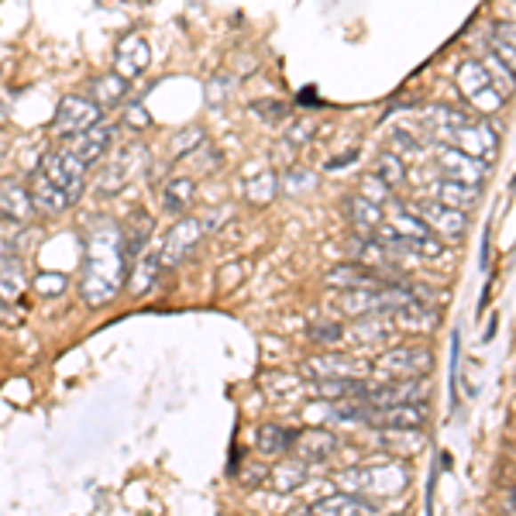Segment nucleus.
I'll return each instance as SVG.
<instances>
[{
  "label": "nucleus",
  "mask_w": 516,
  "mask_h": 516,
  "mask_svg": "<svg viewBox=\"0 0 516 516\" xmlns=\"http://www.w3.org/2000/svg\"><path fill=\"white\" fill-rule=\"evenodd\" d=\"M18 320H21V317H18V310H14L11 303H7V300H4V296H0V324H18Z\"/></svg>",
  "instance_id": "nucleus-49"
},
{
  "label": "nucleus",
  "mask_w": 516,
  "mask_h": 516,
  "mask_svg": "<svg viewBox=\"0 0 516 516\" xmlns=\"http://www.w3.org/2000/svg\"><path fill=\"white\" fill-rule=\"evenodd\" d=\"M90 101L97 103L103 114L114 110V107H121V103L128 101V79H121L114 69L110 73H101V77L93 79V86H90Z\"/></svg>",
  "instance_id": "nucleus-23"
},
{
  "label": "nucleus",
  "mask_w": 516,
  "mask_h": 516,
  "mask_svg": "<svg viewBox=\"0 0 516 516\" xmlns=\"http://www.w3.org/2000/svg\"><path fill=\"white\" fill-rule=\"evenodd\" d=\"M25 289H28V276H25V269H21V262H14V258L0 262V296L11 303V300H18Z\"/></svg>",
  "instance_id": "nucleus-34"
},
{
  "label": "nucleus",
  "mask_w": 516,
  "mask_h": 516,
  "mask_svg": "<svg viewBox=\"0 0 516 516\" xmlns=\"http://www.w3.org/2000/svg\"><path fill=\"white\" fill-rule=\"evenodd\" d=\"M145 155V145H128V149H121V152H114L110 158V165L103 169L101 176H97V193L107 197V193H117V189H125L134 176V162Z\"/></svg>",
  "instance_id": "nucleus-14"
},
{
  "label": "nucleus",
  "mask_w": 516,
  "mask_h": 516,
  "mask_svg": "<svg viewBox=\"0 0 516 516\" xmlns=\"http://www.w3.org/2000/svg\"><path fill=\"white\" fill-rule=\"evenodd\" d=\"M492 52H496V55H499V59H503V62L516 73V45L503 42V38H492Z\"/></svg>",
  "instance_id": "nucleus-47"
},
{
  "label": "nucleus",
  "mask_w": 516,
  "mask_h": 516,
  "mask_svg": "<svg viewBox=\"0 0 516 516\" xmlns=\"http://www.w3.org/2000/svg\"><path fill=\"white\" fill-rule=\"evenodd\" d=\"M348 217H351V224H355L361 234H372L379 224H383V221H386V210L359 193V197H351V200H348Z\"/></svg>",
  "instance_id": "nucleus-29"
},
{
  "label": "nucleus",
  "mask_w": 516,
  "mask_h": 516,
  "mask_svg": "<svg viewBox=\"0 0 516 516\" xmlns=\"http://www.w3.org/2000/svg\"><path fill=\"white\" fill-rule=\"evenodd\" d=\"M327 286L351 293V289H383V286H389V279H386V272H375V269H368V265L341 262V265H335V269L327 272Z\"/></svg>",
  "instance_id": "nucleus-16"
},
{
  "label": "nucleus",
  "mask_w": 516,
  "mask_h": 516,
  "mask_svg": "<svg viewBox=\"0 0 516 516\" xmlns=\"http://www.w3.org/2000/svg\"><path fill=\"white\" fill-rule=\"evenodd\" d=\"M307 341L320 344V348H335V344L344 341V327L335 324V320H317V324L307 327Z\"/></svg>",
  "instance_id": "nucleus-37"
},
{
  "label": "nucleus",
  "mask_w": 516,
  "mask_h": 516,
  "mask_svg": "<svg viewBox=\"0 0 516 516\" xmlns=\"http://www.w3.org/2000/svg\"><path fill=\"white\" fill-rule=\"evenodd\" d=\"M152 66V49L141 35H125L117 45H114V73L121 79H141Z\"/></svg>",
  "instance_id": "nucleus-11"
},
{
  "label": "nucleus",
  "mask_w": 516,
  "mask_h": 516,
  "mask_svg": "<svg viewBox=\"0 0 516 516\" xmlns=\"http://www.w3.org/2000/svg\"><path fill=\"white\" fill-rule=\"evenodd\" d=\"M344 489L361 492V496H396L407 489V468L403 464H372V468H355L341 475Z\"/></svg>",
  "instance_id": "nucleus-3"
},
{
  "label": "nucleus",
  "mask_w": 516,
  "mask_h": 516,
  "mask_svg": "<svg viewBox=\"0 0 516 516\" xmlns=\"http://www.w3.org/2000/svg\"><path fill=\"white\" fill-rule=\"evenodd\" d=\"M310 516H379V510L368 499H361L359 492H341V496L313 503Z\"/></svg>",
  "instance_id": "nucleus-20"
},
{
  "label": "nucleus",
  "mask_w": 516,
  "mask_h": 516,
  "mask_svg": "<svg viewBox=\"0 0 516 516\" xmlns=\"http://www.w3.org/2000/svg\"><path fill=\"white\" fill-rule=\"evenodd\" d=\"M197 204V180L193 176H169L158 189V206L165 217H186Z\"/></svg>",
  "instance_id": "nucleus-17"
},
{
  "label": "nucleus",
  "mask_w": 516,
  "mask_h": 516,
  "mask_svg": "<svg viewBox=\"0 0 516 516\" xmlns=\"http://www.w3.org/2000/svg\"><path fill=\"white\" fill-rule=\"evenodd\" d=\"M293 451H296L300 462H307V464L331 462L337 455V438L327 431V427H307V431H296Z\"/></svg>",
  "instance_id": "nucleus-15"
},
{
  "label": "nucleus",
  "mask_w": 516,
  "mask_h": 516,
  "mask_svg": "<svg viewBox=\"0 0 516 516\" xmlns=\"http://www.w3.org/2000/svg\"><path fill=\"white\" fill-rule=\"evenodd\" d=\"M434 200L451 210H472L479 204V189L475 186H464V182H455V180H438L434 182Z\"/></svg>",
  "instance_id": "nucleus-26"
},
{
  "label": "nucleus",
  "mask_w": 516,
  "mask_h": 516,
  "mask_svg": "<svg viewBox=\"0 0 516 516\" xmlns=\"http://www.w3.org/2000/svg\"><path fill=\"white\" fill-rule=\"evenodd\" d=\"M482 66H486V77L489 83L503 93V97H513L516 93V73L496 55V52H486V59H482Z\"/></svg>",
  "instance_id": "nucleus-33"
},
{
  "label": "nucleus",
  "mask_w": 516,
  "mask_h": 516,
  "mask_svg": "<svg viewBox=\"0 0 516 516\" xmlns=\"http://www.w3.org/2000/svg\"><path fill=\"white\" fill-rule=\"evenodd\" d=\"M458 86H462L464 101L472 103L479 114H492V110H499L503 101H506V97H503V93L489 83L486 66L475 62V59H468V62L458 66Z\"/></svg>",
  "instance_id": "nucleus-7"
},
{
  "label": "nucleus",
  "mask_w": 516,
  "mask_h": 516,
  "mask_svg": "<svg viewBox=\"0 0 516 516\" xmlns=\"http://www.w3.org/2000/svg\"><path fill=\"white\" fill-rule=\"evenodd\" d=\"M506 499H510V506L516 510V486H510V496H506Z\"/></svg>",
  "instance_id": "nucleus-52"
},
{
  "label": "nucleus",
  "mask_w": 516,
  "mask_h": 516,
  "mask_svg": "<svg viewBox=\"0 0 516 516\" xmlns=\"http://www.w3.org/2000/svg\"><path fill=\"white\" fill-rule=\"evenodd\" d=\"M386 224L399 234V238H423V234H434L427 224H423V217H420L413 206H396V210L386 217Z\"/></svg>",
  "instance_id": "nucleus-31"
},
{
  "label": "nucleus",
  "mask_w": 516,
  "mask_h": 516,
  "mask_svg": "<svg viewBox=\"0 0 516 516\" xmlns=\"http://www.w3.org/2000/svg\"><path fill=\"white\" fill-rule=\"evenodd\" d=\"M348 252H351V262L368 265V269H375V272H386L389 255H392L386 245H379L372 234H351V238H348Z\"/></svg>",
  "instance_id": "nucleus-22"
},
{
  "label": "nucleus",
  "mask_w": 516,
  "mask_h": 516,
  "mask_svg": "<svg viewBox=\"0 0 516 516\" xmlns=\"http://www.w3.org/2000/svg\"><path fill=\"white\" fill-rule=\"evenodd\" d=\"M276 193H279V173H272V169H262L245 182V200L252 206H269L276 200Z\"/></svg>",
  "instance_id": "nucleus-30"
},
{
  "label": "nucleus",
  "mask_w": 516,
  "mask_h": 516,
  "mask_svg": "<svg viewBox=\"0 0 516 516\" xmlns=\"http://www.w3.org/2000/svg\"><path fill=\"white\" fill-rule=\"evenodd\" d=\"M269 479V468L265 464H245V472H241V482L248 486V489H255Z\"/></svg>",
  "instance_id": "nucleus-45"
},
{
  "label": "nucleus",
  "mask_w": 516,
  "mask_h": 516,
  "mask_svg": "<svg viewBox=\"0 0 516 516\" xmlns=\"http://www.w3.org/2000/svg\"><path fill=\"white\" fill-rule=\"evenodd\" d=\"M28 189H31V204H35V210L38 214H49V217H59V214H66L69 210V197L55 186V182H49L42 173H35L31 176V182H28Z\"/></svg>",
  "instance_id": "nucleus-21"
},
{
  "label": "nucleus",
  "mask_w": 516,
  "mask_h": 516,
  "mask_svg": "<svg viewBox=\"0 0 516 516\" xmlns=\"http://www.w3.org/2000/svg\"><path fill=\"white\" fill-rule=\"evenodd\" d=\"M375 368L386 383L399 379H423L434 368V355L423 344H403V348H389L375 359Z\"/></svg>",
  "instance_id": "nucleus-2"
},
{
  "label": "nucleus",
  "mask_w": 516,
  "mask_h": 516,
  "mask_svg": "<svg viewBox=\"0 0 516 516\" xmlns=\"http://www.w3.org/2000/svg\"><path fill=\"white\" fill-rule=\"evenodd\" d=\"M383 335H386L383 324H359L355 327V337H383Z\"/></svg>",
  "instance_id": "nucleus-48"
},
{
  "label": "nucleus",
  "mask_w": 516,
  "mask_h": 516,
  "mask_svg": "<svg viewBox=\"0 0 516 516\" xmlns=\"http://www.w3.org/2000/svg\"><path fill=\"white\" fill-rule=\"evenodd\" d=\"M372 176L386 182L389 189H396L399 182L407 180V162H403L396 152H383L379 155V162H375V173H372Z\"/></svg>",
  "instance_id": "nucleus-35"
},
{
  "label": "nucleus",
  "mask_w": 516,
  "mask_h": 516,
  "mask_svg": "<svg viewBox=\"0 0 516 516\" xmlns=\"http://www.w3.org/2000/svg\"><path fill=\"white\" fill-rule=\"evenodd\" d=\"M125 125L131 131H149L152 128V117H149V110L141 107V103H128L125 107Z\"/></svg>",
  "instance_id": "nucleus-42"
},
{
  "label": "nucleus",
  "mask_w": 516,
  "mask_h": 516,
  "mask_svg": "<svg viewBox=\"0 0 516 516\" xmlns=\"http://www.w3.org/2000/svg\"><path fill=\"white\" fill-rule=\"evenodd\" d=\"M114 138H117V125L114 121H101V125H93L90 131L77 134L66 149L77 155L83 165H93V162H101L103 155L114 149Z\"/></svg>",
  "instance_id": "nucleus-13"
},
{
  "label": "nucleus",
  "mask_w": 516,
  "mask_h": 516,
  "mask_svg": "<svg viewBox=\"0 0 516 516\" xmlns=\"http://www.w3.org/2000/svg\"><path fill=\"white\" fill-rule=\"evenodd\" d=\"M200 145H206V134L204 128H182L173 134V141H169V149H173V158H186V155H193Z\"/></svg>",
  "instance_id": "nucleus-36"
},
{
  "label": "nucleus",
  "mask_w": 516,
  "mask_h": 516,
  "mask_svg": "<svg viewBox=\"0 0 516 516\" xmlns=\"http://www.w3.org/2000/svg\"><path fill=\"white\" fill-rule=\"evenodd\" d=\"M351 158H355V152L341 155V158H331V162H327V169H341V165H348V162H351Z\"/></svg>",
  "instance_id": "nucleus-51"
},
{
  "label": "nucleus",
  "mask_w": 516,
  "mask_h": 516,
  "mask_svg": "<svg viewBox=\"0 0 516 516\" xmlns=\"http://www.w3.org/2000/svg\"><path fill=\"white\" fill-rule=\"evenodd\" d=\"M128 279L125 238L114 221H97L86 234V258L79 272V296L86 307H107Z\"/></svg>",
  "instance_id": "nucleus-1"
},
{
  "label": "nucleus",
  "mask_w": 516,
  "mask_h": 516,
  "mask_svg": "<svg viewBox=\"0 0 516 516\" xmlns=\"http://www.w3.org/2000/svg\"><path fill=\"white\" fill-rule=\"evenodd\" d=\"M413 210L423 217V224L438 234L440 241H451V245H455V241H462L464 231H468V217H464L462 210H451V206L438 204V200H420Z\"/></svg>",
  "instance_id": "nucleus-10"
},
{
  "label": "nucleus",
  "mask_w": 516,
  "mask_h": 516,
  "mask_svg": "<svg viewBox=\"0 0 516 516\" xmlns=\"http://www.w3.org/2000/svg\"><path fill=\"white\" fill-rule=\"evenodd\" d=\"M152 214H145V210H138V214H131L128 228L121 231V238H125V255L128 258H138L141 252H145V245H149V238H152Z\"/></svg>",
  "instance_id": "nucleus-28"
},
{
  "label": "nucleus",
  "mask_w": 516,
  "mask_h": 516,
  "mask_svg": "<svg viewBox=\"0 0 516 516\" xmlns=\"http://www.w3.org/2000/svg\"><path fill=\"white\" fill-rule=\"evenodd\" d=\"M293 440H296V431H286L283 423H262L255 447L265 458H283L286 451H293Z\"/></svg>",
  "instance_id": "nucleus-25"
},
{
  "label": "nucleus",
  "mask_w": 516,
  "mask_h": 516,
  "mask_svg": "<svg viewBox=\"0 0 516 516\" xmlns=\"http://www.w3.org/2000/svg\"><path fill=\"white\" fill-rule=\"evenodd\" d=\"M444 138H451L455 149H462L464 155H472V158H479V162H486V165L496 158V149H499V134H496V128H492L489 121H482V117L472 121V125H464V128L447 131Z\"/></svg>",
  "instance_id": "nucleus-8"
},
{
  "label": "nucleus",
  "mask_w": 516,
  "mask_h": 516,
  "mask_svg": "<svg viewBox=\"0 0 516 516\" xmlns=\"http://www.w3.org/2000/svg\"><path fill=\"white\" fill-rule=\"evenodd\" d=\"M0 217L25 224L35 217V204H31V189L21 180H4L0 182Z\"/></svg>",
  "instance_id": "nucleus-18"
},
{
  "label": "nucleus",
  "mask_w": 516,
  "mask_h": 516,
  "mask_svg": "<svg viewBox=\"0 0 516 516\" xmlns=\"http://www.w3.org/2000/svg\"><path fill=\"white\" fill-rule=\"evenodd\" d=\"M279 186H286L289 193H296L300 186H303V189H313V186H317V180H313V173H307V169H303V173H300V169H293V173L279 176Z\"/></svg>",
  "instance_id": "nucleus-43"
},
{
  "label": "nucleus",
  "mask_w": 516,
  "mask_h": 516,
  "mask_svg": "<svg viewBox=\"0 0 516 516\" xmlns=\"http://www.w3.org/2000/svg\"><path fill=\"white\" fill-rule=\"evenodd\" d=\"M86 169L90 165H83L69 149H49L42 155V176L55 182L69 197V204H77L83 197V189H86Z\"/></svg>",
  "instance_id": "nucleus-4"
},
{
  "label": "nucleus",
  "mask_w": 516,
  "mask_h": 516,
  "mask_svg": "<svg viewBox=\"0 0 516 516\" xmlns=\"http://www.w3.org/2000/svg\"><path fill=\"white\" fill-rule=\"evenodd\" d=\"M389 193H392V189H389L383 180H375V176H368V180H365V186H361V197H368L372 204H379V206L389 200Z\"/></svg>",
  "instance_id": "nucleus-44"
},
{
  "label": "nucleus",
  "mask_w": 516,
  "mask_h": 516,
  "mask_svg": "<svg viewBox=\"0 0 516 516\" xmlns=\"http://www.w3.org/2000/svg\"><path fill=\"white\" fill-rule=\"evenodd\" d=\"M438 165H440V173H444V180L464 182V186H475V189H482L486 173H489V165H486V162H479V158L464 155L462 149H455V145H440L438 149Z\"/></svg>",
  "instance_id": "nucleus-9"
},
{
  "label": "nucleus",
  "mask_w": 516,
  "mask_h": 516,
  "mask_svg": "<svg viewBox=\"0 0 516 516\" xmlns=\"http://www.w3.org/2000/svg\"><path fill=\"white\" fill-rule=\"evenodd\" d=\"M427 407L423 403H396V407H372L368 427L379 431H420L427 423Z\"/></svg>",
  "instance_id": "nucleus-12"
},
{
  "label": "nucleus",
  "mask_w": 516,
  "mask_h": 516,
  "mask_svg": "<svg viewBox=\"0 0 516 516\" xmlns=\"http://www.w3.org/2000/svg\"><path fill=\"white\" fill-rule=\"evenodd\" d=\"M361 361L351 355H317V359L303 361V375L313 379H361Z\"/></svg>",
  "instance_id": "nucleus-19"
},
{
  "label": "nucleus",
  "mask_w": 516,
  "mask_h": 516,
  "mask_svg": "<svg viewBox=\"0 0 516 516\" xmlns=\"http://www.w3.org/2000/svg\"><path fill=\"white\" fill-rule=\"evenodd\" d=\"M252 110H255V114H262L265 121L286 117V103H276V101H258V103H252Z\"/></svg>",
  "instance_id": "nucleus-46"
},
{
  "label": "nucleus",
  "mask_w": 516,
  "mask_h": 516,
  "mask_svg": "<svg viewBox=\"0 0 516 516\" xmlns=\"http://www.w3.org/2000/svg\"><path fill=\"white\" fill-rule=\"evenodd\" d=\"M269 479L279 492H293L307 482V462L293 458V462H279L276 468H269Z\"/></svg>",
  "instance_id": "nucleus-32"
},
{
  "label": "nucleus",
  "mask_w": 516,
  "mask_h": 516,
  "mask_svg": "<svg viewBox=\"0 0 516 516\" xmlns=\"http://www.w3.org/2000/svg\"><path fill=\"white\" fill-rule=\"evenodd\" d=\"M231 86H234L231 73H214V77L206 79V103H210V107L224 103L231 97Z\"/></svg>",
  "instance_id": "nucleus-38"
},
{
  "label": "nucleus",
  "mask_w": 516,
  "mask_h": 516,
  "mask_svg": "<svg viewBox=\"0 0 516 516\" xmlns=\"http://www.w3.org/2000/svg\"><path fill=\"white\" fill-rule=\"evenodd\" d=\"M492 38H503V42H510V45H516V25H496V31H492Z\"/></svg>",
  "instance_id": "nucleus-50"
},
{
  "label": "nucleus",
  "mask_w": 516,
  "mask_h": 516,
  "mask_svg": "<svg viewBox=\"0 0 516 516\" xmlns=\"http://www.w3.org/2000/svg\"><path fill=\"white\" fill-rule=\"evenodd\" d=\"M310 138H313V121H293L286 128V145L289 149H303Z\"/></svg>",
  "instance_id": "nucleus-40"
},
{
  "label": "nucleus",
  "mask_w": 516,
  "mask_h": 516,
  "mask_svg": "<svg viewBox=\"0 0 516 516\" xmlns=\"http://www.w3.org/2000/svg\"><path fill=\"white\" fill-rule=\"evenodd\" d=\"M101 121H103V110L93 101H90V97L66 93V97L59 101V107H55V121H52V131H55V138H66V141H73L77 134L90 131L93 125H101Z\"/></svg>",
  "instance_id": "nucleus-5"
},
{
  "label": "nucleus",
  "mask_w": 516,
  "mask_h": 516,
  "mask_svg": "<svg viewBox=\"0 0 516 516\" xmlns=\"http://www.w3.org/2000/svg\"><path fill=\"white\" fill-rule=\"evenodd\" d=\"M35 289H38L42 296H62V293H66V276L42 272V276H35Z\"/></svg>",
  "instance_id": "nucleus-41"
},
{
  "label": "nucleus",
  "mask_w": 516,
  "mask_h": 516,
  "mask_svg": "<svg viewBox=\"0 0 516 516\" xmlns=\"http://www.w3.org/2000/svg\"><path fill=\"white\" fill-rule=\"evenodd\" d=\"M204 221L200 217H176V224L165 231V241H162V252H158V262H162V269H176L182 265L186 258H193V252L200 248V241H204Z\"/></svg>",
  "instance_id": "nucleus-6"
},
{
  "label": "nucleus",
  "mask_w": 516,
  "mask_h": 516,
  "mask_svg": "<svg viewBox=\"0 0 516 516\" xmlns=\"http://www.w3.org/2000/svg\"><path fill=\"white\" fill-rule=\"evenodd\" d=\"M365 386L361 379H317V399H327V403H341V399H361L365 403Z\"/></svg>",
  "instance_id": "nucleus-27"
},
{
  "label": "nucleus",
  "mask_w": 516,
  "mask_h": 516,
  "mask_svg": "<svg viewBox=\"0 0 516 516\" xmlns=\"http://www.w3.org/2000/svg\"><path fill=\"white\" fill-rule=\"evenodd\" d=\"M392 149H396V155L399 158H416L420 155V138L416 134H410V131H392Z\"/></svg>",
  "instance_id": "nucleus-39"
},
{
  "label": "nucleus",
  "mask_w": 516,
  "mask_h": 516,
  "mask_svg": "<svg viewBox=\"0 0 516 516\" xmlns=\"http://www.w3.org/2000/svg\"><path fill=\"white\" fill-rule=\"evenodd\" d=\"M158 276H162V262H158V255L141 252V255L134 258V265H131L128 289L134 296H149L155 286H158Z\"/></svg>",
  "instance_id": "nucleus-24"
}]
</instances>
